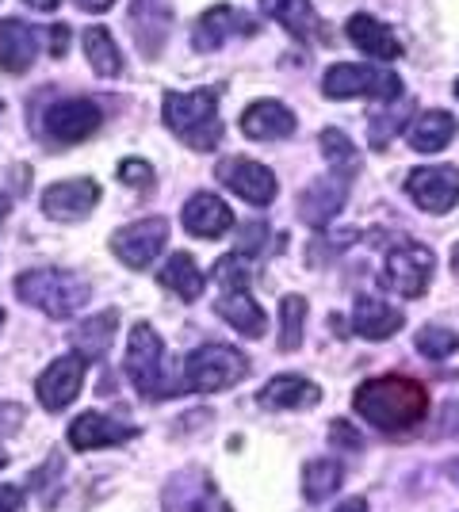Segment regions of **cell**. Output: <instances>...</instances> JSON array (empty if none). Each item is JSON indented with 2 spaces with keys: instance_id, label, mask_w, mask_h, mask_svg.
<instances>
[{
  "instance_id": "1",
  "label": "cell",
  "mask_w": 459,
  "mask_h": 512,
  "mask_svg": "<svg viewBox=\"0 0 459 512\" xmlns=\"http://www.w3.org/2000/svg\"><path fill=\"white\" fill-rule=\"evenodd\" d=\"M352 409L368 421V425L383 428V432H406L417 421H425L429 413V394L425 386L410 379V375H383V379H368L356 386L352 394Z\"/></svg>"
},
{
  "instance_id": "2",
  "label": "cell",
  "mask_w": 459,
  "mask_h": 512,
  "mask_svg": "<svg viewBox=\"0 0 459 512\" xmlns=\"http://www.w3.org/2000/svg\"><path fill=\"white\" fill-rule=\"evenodd\" d=\"M165 127L173 130L176 138L188 150H215L222 142V115L215 104L211 88H196V92H165Z\"/></svg>"
},
{
  "instance_id": "3",
  "label": "cell",
  "mask_w": 459,
  "mask_h": 512,
  "mask_svg": "<svg viewBox=\"0 0 459 512\" xmlns=\"http://www.w3.org/2000/svg\"><path fill=\"white\" fill-rule=\"evenodd\" d=\"M16 295L27 306L43 310L46 318H73L92 299L85 279H77L73 272H62V268H35V272L16 276Z\"/></svg>"
},
{
  "instance_id": "4",
  "label": "cell",
  "mask_w": 459,
  "mask_h": 512,
  "mask_svg": "<svg viewBox=\"0 0 459 512\" xmlns=\"http://www.w3.org/2000/svg\"><path fill=\"white\" fill-rule=\"evenodd\" d=\"M249 360L241 356L238 348H226V344H203L196 348L188 363H184V390H196V394H215L245 379Z\"/></svg>"
},
{
  "instance_id": "5",
  "label": "cell",
  "mask_w": 459,
  "mask_h": 512,
  "mask_svg": "<svg viewBox=\"0 0 459 512\" xmlns=\"http://www.w3.org/2000/svg\"><path fill=\"white\" fill-rule=\"evenodd\" d=\"M127 375L138 394L146 398H161L165 386V341L157 337L150 321H138L131 329V344H127Z\"/></svg>"
},
{
  "instance_id": "6",
  "label": "cell",
  "mask_w": 459,
  "mask_h": 512,
  "mask_svg": "<svg viewBox=\"0 0 459 512\" xmlns=\"http://www.w3.org/2000/svg\"><path fill=\"white\" fill-rule=\"evenodd\" d=\"M322 92L329 100H349V96H372V100H398V77L372 69V65H333L322 77Z\"/></svg>"
},
{
  "instance_id": "7",
  "label": "cell",
  "mask_w": 459,
  "mask_h": 512,
  "mask_svg": "<svg viewBox=\"0 0 459 512\" xmlns=\"http://www.w3.org/2000/svg\"><path fill=\"white\" fill-rule=\"evenodd\" d=\"M433 268H437V260L425 245H398L383 260V283L402 299H421L433 279Z\"/></svg>"
},
{
  "instance_id": "8",
  "label": "cell",
  "mask_w": 459,
  "mask_h": 512,
  "mask_svg": "<svg viewBox=\"0 0 459 512\" xmlns=\"http://www.w3.org/2000/svg\"><path fill=\"white\" fill-rule=\"evenodd\" d=\"M165 241H169V222L165 218H142V222L123 226V230L111 234V253L119 256L127 268L142 272V268H150L153 260L161 256Z\"/></svg>"
},
{
  "instance_id": "9",
  "label": "cell",
  "mask_w": 459,
  "mask_h": 512,
  "mask_svg": "<svg viewBox=\"0 0 459 512\" xmlns=\"http://www.w3.org/2000/svg\"><path fill=\"white\" fill-rule=\"evenodd\" d=\"M100 123H104V111L92 100H58L46 107L43 130L62 146H77V142H88Z\"/></svg>"
},
{
  "instance_id": "10",
  "label": "cell",
  "mask_w": 459,
  "mask_h": 512,
  "mask_svg": "<svg viewBox=\"0 0 459 512\" xmlns=\"http://www.w3.org/2000/svg\"><path fill=\"white\" fill-rule=\"evenodd\" d=\"M406 192L421 211L448 214L459 199V169L452 165H425L406 176Z\"/></svg>"
},
{
  "instance_id": "11",
  "label": "cell",
  "mask_w": 459,
  "mask_h": 512,
  "mask_svg": "<svg viewBox=\"0 0 459 512\" xmlns=\"http://www.w3.org/2000/svg\"><path fill=\"white\" fill-rule=\"evenodd\" d=\"M100 203V184L96 180H58L43 192V214L50 222H81L96 211Z\"/></svg>"
},
{
  "instance_id": "12",
  "label": "cell",
  "mask_w": 459,
  "mask_h": 512,
  "mask_svg": "<svg viewBox=\"0 0 459 512\" xmlns=\"http://www.w3.org/2000/svg\"><path fill=\"white\" fill-rule=\"evenodd\" d=\"M215 176L234 195H241L245 203H253V207H268L276 199V176H272V169H264L261 161L230 157V161H222L219 169H215Z\"/></svg>"
},
{
  "instance_id": "13",
  "label": "cell",
  "mask_w": 459,
  "mask_h": 512,
  "mask_svg": "<svg viewBox=\"0 0 459 512\" xmlns=\"http://www.w3.org/2000/svg\"><path fill=\"white\" fill-rule=\"evenodd\" d=\"M81 386H85V356L73 352V356H62V360H54L46 367L39 375V383H35V394H39L43 409L58 413L81 394Z\"/></svg>"
},
{
  "instance_id": "14",
  "label": "cell",
  "mask_w": 459,
  "mask_h": 512,
  "mask_svg": "<svg viewBox=\"0 0 459 512\" xmlns=\"http://www.w3.org/2000/svg\"><path fill=\"white\" fill-rule=\"evenodd\" d=\"M165 512H230V505L203 470H184L165 490Z\"/></svg>"
},
{
  "instance_id": "15",
  "label": "cell",
  "mask_w": 459,
  "mask_h": 512,
  "mask_svg": "<svg viewBox=\"0 0 459 512\" xmlns=\"http://www.w3.org/2000/svg\"><path fill=\"white\" fill-rule=\"evenodd\" d=\"M261 12L268 20H276L284 31H291L299 43H326V27L318 20L310 0H261Z\"/></svg>"
},
{
  "instance_id": "16",
  "label": "cell",
  "mask_w": 459,
  "mask_h": 512,
  "mask_svg": "<svg viewBox=\"0 0 459 512\" xmlns=\"http://www.w3.org/2000/svg\"><path fill=\"white\" fill-rule=\"evenodd\" d=\"M134 425H123L108 413H81L73 425H69V444L77 451H96V448H111V444H123V440H134Z\"/></svg>"
},
{
  "instance_id": "17",
  "label": "cell",
  "mask_w": 459,
  "mask_h": 512,
  "mask_svg": "<svg viewBox=\"0 0 459 512\" xmlns=\"http://www.w3.org/2000/svg\"><path fill=\"white\" fill-rule=\"evenodd\" d=\"M241 134L253 142H276V138H291L295 134V115L291 107L280 100H257L241 115Z\"/></svg>"
},
{
  "instance_id": "18",
  "label": "cell",
  "mask_w": 459,
  "mask_h": 512,
  "mask_svg": "<svg viewBox=\"0 0 459 512\" xmlns=\"http://www.w3.org/2000/svg\"><path fill=\"white\" fill-rule=\"evenodd\" d=\"M184 230L192 237H222L230 226H234V211L222 203L219 195L199 192L184 203Z\"/></svg>"
},
{
  "instance_id": "19",
  "label": "cell",
  "mask_w": 459,
  "mask_h": 512,
  "mask_svg": "<svg viewBox=\"0 0 459 512\" xmlns=\"http://www.w3.org/2000/svg\"><path fill=\"white\" fill-rule=\"evenodd\" d=\"M39 54V31H31L20 20H0V65L4 73H27Z\"/></svg>"
},
{
  "instance_id": "20",
  "label": "cell",
  "mask_w": 459,
  "mask_h": 512,
  "mask_svg": "<svg viewBox=\"0 0 459 512\" xmlns=\"http://www.w3.org/2000/svg\"><path fill=\"white\" fill-rule=\"evenodd\" d=\"M345 192H349V180L345 176H329V180H318L310 184L306 195L299 199V214H303L306 226H326L333 214L345 207Z\"/></svg>"
},
{
  "instance_id": "21",
  "label": "cell",
  "mask_w": 459,
  "mask_h": 512,
  "mask_svg": "<svg viewBox=\"0 0 459 512\" xmlns=\"http://www.w3.org/2000/svg\"><path fill=\"white\" fill-rule=\"evenodd\" d=\"M345 31H349V39L368 58H379V62H391V58H398L402 54V43L394 39V31L387 27V23H379L375 16H368V12H356L349 23H345Z\"/></svg>"
},
{
  "instance_id": "22",
  "label": "cell",
  "mask_w": 459,
  "mask_h": 512,
  "mask_svg": "<svg viewBox=\"0 0 459 512\" xmlns=\"http://www.w3.org/2000/svg\"><path fill=\"white\" fill-rule=\"evenodd\" d=\"M264 409H306L322 402V386H314L303 375H276L272 383L257 394Z\"/></svg>"
},
{
  "instance_id": "23",
  "label": "cell",
  "mask_w": 459,
  "mask_h": 512,
  "mask_svg": "<svg viewBox=\"0 0 459 512\" xmlns=\"http://www.w3.org/2000/svg\"><path fill=\"white\" fill-rule=\"evenodd\" d=\"M215 310H219L222 321H230L245 337H264V329H268V318H264L261 302L253 299L245 287H226V295L215 302Z\"/></svg>"
},
{
  "instance_id": "24",
  "label": "cell",
  "mask_w": 459,
  "mask_h": 512,
  "mask_svg": "<svg viewBox=\"0 0 459 512\" xmlns=\"http://www.w3.org/2000/svg\"><path fill=\"white\" fill-rule=\"evenodd\" d=\"M234 31L241 35H249L253 31V23L241 20L238 8H230V4H215V8H207L196 23V46L199 50H219Z\"/></svg>"
},
{
  "instance_id": "25",
  "label": "cell",
  "mask_w": 459,
  "mask_h": 512,
  "mask_svg": "<svg viewBox=\"0 0 459 512\" xmlns=\"http://www.w3.org/2000/svg\"><path fill=\"white\" fill-rule=\"evenodd\" d=\"M402 310L387 306L383 299H360L356 310H352V329L368 341H383V337H394L402 329Z\"/></svg>"
},
{
  "instance_id": "26",
  "label": "cell",
  "mask_w": 459,
  "mask_h": 512,
  "mask_svg": "<svg viewBox=\"0 0 459 512\" xmlns=\"http://www.w3.org/2000/svg\"><path fill=\"white\" fill-rule=\"evenodd\" d=\"M406 138L417 153H440L456 138V119L448 111H425L417 123H410Z\"/></svg>"
},
{
  "instance_id": "27",
  "label": "cell",
  "mask_w": 459,
  "mask_h": 512,
  "mask_svg": "<svg viewBox=\"0 0 459 512\" xmlns=\"http://www.w3.org/2000/svg\"><path fill=\"white\" fill-rule=\"evenodd\" d=\"M157 279H161V287H169V291L180 295L184 302H196L199 295H203V272H199V264L188 253L169 256V264L161 268Z\"/></svg>"
},
{
  "instance_id": "28",
  "label": "cell",
  "mask_w": 459,
  "mask_h": 512,
  "mask_svg": "<svg viewBox=\"0 0 459 512\" xmlns=\"http://www.w3.org/2000/svg\"><path fill=\"white\" fill-rule=\"evenodd\" d=\"M81 46H85L88 65L100 77H119L123 73V54H119V46H115V39H111L104 27H88L85 35H81Z\"/></svg>"
},
{
  "instance_id": "29",
  "label": "cell",
  "mask_w": 459,
  "mask_h": 512,
  "mask_svg": "<svg viewBox=\"0 0 459 512\" xmlns=\"http://www.w3.org/2000/svg\"><path fill=\"white\" fill-rule=\"evenodd\" d=\"M341 482H345V467L341 463L314 459L303 470V497L306 501H326V497H333V493L341 490Z\"/></svg>"
},
{
  "instance_id": "30",
  "label": "cell",
  "mask_w": 459,
  "mask_h": 512,
  "mask_svg": "<svg viewBox=\"0 0 459 512\" xmlns=\"http://www.w3.org/2000/svg\"><path fill=\"white\" fill-rule=\"evenodd\" d=\"M318 146H322V157H326L329 165H333V172L337 176H356L360 172V150L352 146V138H345L341 130H322V138H318Z\"/></svg>"
},
{
  "instance_id": "31",
  "label": "cell",
  "mask_w": 459,
  "mask_h": 512,
  "mask_svg": "<svg viewBox=\"0 0 459 512\" xmlns=\"http://www.w3.org/2000/svg\"><path fill=\"white\" fill-rule=\"evenodd\" d=\"M306 325V299L303 295H287L280 302V352H295L303 344Z\"/></svg>"
},
{
  "instance_id": "32",
  "label": "cell",
  "mask_w": 459,
  "mask_h": 512,
  "mask_svg": "<svg viewBox=\"0 0 459 512\" xmlns=\"http://www.w3.org/2000/svg\"><path fill=\"white\" fill-rule=\"evenodd\" d=\"M115 318H119V314L108 310V314H100V318L77 325V348H85L88 356H104L111 333H115Z\"/></svg>"
},
{
  "instance_id": "33",
  "label": "cell",
  "mask_w": 459,
  "mask_h": 512,
  "mask_svg": "<svg viewBox=\"0 0 459 512\" xmlns=\"http://www.w3.org/2000/svg\"><path fill=\"white\" fill-rule=\"evenodd\" d=\"M417 352L421 356H429V360H444V356H452L456 352V333L452 329H444V325H429V329H421L417 333Z\"/></svg>"
},
{
  "instance_id": "34",
  "label": "cell",
  "mask_w": 459,
  "mask_h": 512,
  "mask_svg": "<svg viewBox=\"0 0 459 512\" xmlns=\"http://www.w3.org/2000/svg\"><path fill=\"white\" fill-rule=\"evenodd\" d=\"M119 180H123L127 188L150 192V188H153V169L146 165V161H138V157H127V161L119 165Z\"/></svg>"
},
{
  "instance_id": "35",
  "label": "cell",
  "mask_w": 459,
  "mask_h": 512,
  "mask_svg": "<svg viewBox=\"0 0 459 512\" xmlns=\"http://www.w3.org/2000/svg\"><path fill=\"white\" fill-rule=\"evenodd\" d=\"M23 425V409L12 402H0V436H12Z\"/></svg>"
},
{
  "instance_id": "36",
  "label": "cell",
  "mask_w": 459,
  "mask_h": 512,
  "mask_svg": "<svg viewBox=\"0 0 459 512\" xmlns=\"http://www.w3.org/2000/svg\"><path fill=\"white\" fill-rule=\"evenodd\" d=\"M329 432H333V444L360 451V432H356V428H349L345 421H333V428H329Z\"/></svg>"
},
{
  "instance_id": "37",
  "label": "cell",
  "mask_w": 459,
  "mask_h": 512,
  "mask_svg": "<svg viewBox=\"0 0 459 512\" xmlns=\"http://www.w3.org/2000/svg\"><path fill=\"white\" fill-rule=\"evenodd\" d=\"M66 50H69V27H62V23H58V27L50 31V54H58V58H62Z\"/></svg>"
},
{
  "instance_id": "38",
  "label": "cell",
  "mask_w": 459,
  "mask_h": 512,
  "mask_svg": "<svg viewBox=\"0 0 459 512\" xmlns=\"http://www.w3.org/2000/svg\"><path fill=\"white\" fill-rule=\"evenodd\" d=\"M20 490L16 486H0V512H20Z\"/></svg>"
},
{
  "instance_id": "39",
  "label": "cell",
  "mask_w": 459,
  "mask_h": 512,
  "mask_svg": "<svg viewBox=\"0 0 459 512\" xmlns=\"http://www.w3.org/2000/svg\"><path fill=\"white\" fill-rule=\"evenodd\" d=\"M115 0H77V8H85V12H108Z\"/></svg>"
},
{
  "instance_id": "40",
  "label": "cell",
  "mask_w": 459,
  "mask_h": 512,
  "mask_svg": "<svg viewBox=\"0 0 459 512\" xmlns=\"http://www.w3.org/2000/svg\"><path fill=\"white\" fill-rule=\"evenodd\" d=\"M27 8H39V12H54L58 8V0H23Z\"/></svg>"
},
{
  "instance_id": "41",
  "label": "cell",
  "mask_w": 459,
  "mask_h": 512,
  "mask_svg": "<svg viewBox=\"0 0 459 512\" xmlns=\"http://www.w3.org/2000/svg\"><path fill=\"white\" fill-rule=\"evenodd\" d=\"M333 512H368V505H364L360 497H352V501H345L341 509H333Z\"/></svg>"
},
{
  "instance_id": "42",
  "label": "cell",
  "mask_w": 459,
  "mask_h": 512,
  "mask_svg": "<svg viewBox=\"0 0 459 512\" xmlns=\"http://www.w3.org/2000/svg\"><path fill=\"white\" fill-rule=\"evenodd\" d=\"M8 207H12V203H8V195L0 192V218H4V214H8Z\"/></svg>"
},
{
  "instance_id": "43",
  "label": "cell",
  "mask_w": 459,
  "mask_h": 512,
  "mask_svg": "<svg viewBox=\"0 0 459 512\" xmlns=\"http://www.w3.org/2000/svg\"><path fill=\"white\" fill-rule=\"evenodd\" d=\"M448 474H452V482H456V486H459V459H456V463H452V470H448Z\"/></svg>"
},
{
  "instance_id": "44",
  "label": "cell",
  "mask_w": 459,
  "mask_h": 512,
  "mask_svg": "<svg viewBox=\"0 0 459 512\" xmlns=\"http://www.w3.org/2000/svg\"><path fill=\"white\" fill-rule=\"evenodd\" d=\"M452 268H456V276H459V245L452 249Z\"/></svg>"
},
{
  "instance_id": "45",
  "label": "cell",
  "mask_w": 459,
  "mask_h": 512,
  "mask_svg": "<svg viewBox=\"0 0 459 512\" xmlns=\"http://www.w3.org/2000/svg\"><path fill=\"white\" fill-rule=\"evenodd\" d=\"M4 459H8V455H4V448H0V467H4Z\"/></svg>"
},
{
  "instance_id": "46",
  "label": "cell",
  "mask_w": 459,
  "mask_h": 512,
  "mask_svg": "<svg viewBox=\"0 0 459 512\" xmlns=\"http://www.w3.org/2000/svg\"><path fill=\"white\" fill-rule=\"evenodd\" d=\"M456 100H459V81H456Z\"/></svg>"
},
{
  "instance_id": "47",
  "label": "cell",
  "mask_w": 459,
  "mask_h": 512,
  "mask_svg": "<svg viewBox=\"0 0 459 512\" xmlns=\"http://www.w3.org/2000/svg\"><path fill=\"white\" fill-rule=\"evenodd\" d=\"M0 321H4V314H0Z\"/></svg>"
}]
</instances>
